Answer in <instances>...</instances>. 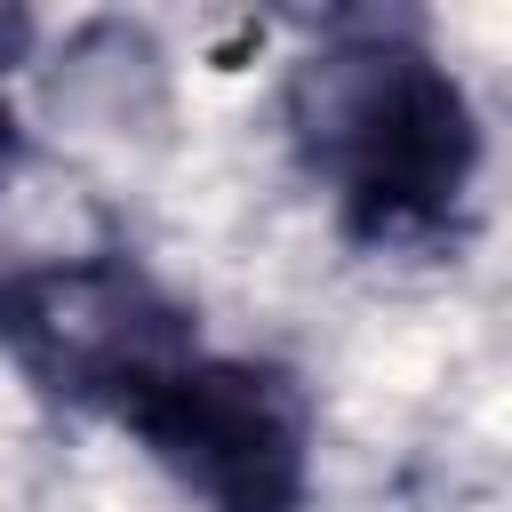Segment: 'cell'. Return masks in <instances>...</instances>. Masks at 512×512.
Masks as SVG:
<instances>
[{"label": "cell", "mask_w": 512, "mask_h": 512, "mask_svg": "<svg viewBox=\"0 0 512 512\" xmlns=\"http://www.w3.org/2000/svg\"><path fill=\"white\" fill-rule=\"evenodd\" d=\"M296 136L336 184V208L360 240L408 248L448 232L480 168V128L448 64L408 40H344L296 72Z\"/></svg>", "instance_id": "cell-1"}, {"label": "cell", "mask_w": 512, "mask_h": 512, "mask_svg": "<svg viewBox=\"0 0 512 512\" xmlns=\"http://www.w3.org/2000/svg\"><path fill=\"white\" fill-rule=\"evenodd\" d=\"M120 424L208 512H296L312 488V408L288 368L184 352L120 408Z\"/></svg>", "instance_id": "cell-2"}, {"label": "cell", "mask_w": 512, "mask_h": 512, "mask_svg": "<svg viewBox=\"0 0 512 512\" xmlns=\"http://www.w3.org/2000/svg\"><path fill=\"white\" fill-rule=\"evenodd\" d=\"M0 344L48 400L104 416H120L160 368L200 352L192 312L128 256H72L0 280Z\"/></svg>", "instance_id": "cell-3"}, {"label": "cell", "mask_w": 512, "mask_h": 512, "mask_svg": "<svg viewBox=\"0 0 512 512\" xmlns=\"http://www.w3.org/2000/svg\"><path fill=\"white\" fill-rule=\"evenodd\" d=\"M16 40V24H0V48ZM8 160H16V112H8V96H0V176H8Z\"/></svg>", "instance_id": "cell-4"}]
</instances>
